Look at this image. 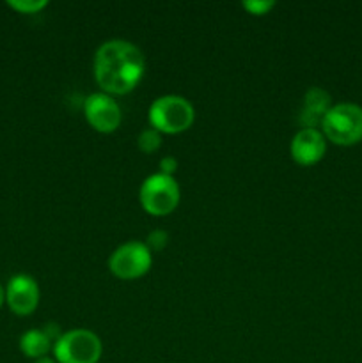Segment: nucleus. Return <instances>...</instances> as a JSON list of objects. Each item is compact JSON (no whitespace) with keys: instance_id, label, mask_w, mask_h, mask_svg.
Segmentation results:
<instances>
[{"instance_id":"obj_2","label":"nucleus","mask_w":362,"mask_h":363,"mask_svg":"<svg viewBox=\"0 0 362 363\" xmlns=\"http://www.w3.org/2000/svg\"><path fill=\"white\" fill-rule=\"evenodd\" d=\"M151 128L160 133L177 135L187 131L195 121L194 105L177 94L160 96L151 103L148 112Z\"/></svg>"},{"instance_id":"obj_14","label":"nucleus","mask_w":362,"mask_h":363,"mask_svg":"<svg viewBox=\"0 0 362 363\" xmlns=\"http://www.w3.org/2000/svg\"><path fill=\"white\" fill-rule=\"evenodd\" d=\"M243 9L247 11L248 14H254V16H263V14H268L270 11L275 7V2L273 0H245Z\"/></svg>"},{"instance_id":"obj_3","label":"nucleus","mask_w":362,"mask_h":363,"mask_svg":"<svg viewBox=\"0 0 362 363\" xmlns=\"http://www.w3.org/2000/svg\"><path fill=\"white\" fill-rule=\"evenodd\" d=\"M322 133L329 142L343 147L362 140V106L355 103L332 105L322 123Z\"/></svg>"},{"instance_id":"obj_5","label":"nucleus","mask_w":362,"mask_h":363,"mask_svg":"<svg viewBox=\"0 0 362 363\" xmlns=\"http://www.w3.org/2000/svg\"><path fill=\"white\" fill-rule=\"evenodd\" d=\"M181 190L177 181L165 174H153L142 183L138 201L144 211L153 216H167L177 208Z\"/></svg>"},{"instance_id":"obj_4","label":"nucleus","mask_w":362,"mask_h":363,"mask_svg":"<svg viewBox=\"0 0 362 363\" xmlns=\"http://www.w3.org/2000/svg\"><path fill=\"white\" fill-rule=\"evenodd\" d=\"M53 360L57 363H98L103 346L94 332L75 328L62 333L53 344Z\"/></svg>"},{"instance_id":"obj_10","label":"nucleus","mask_w":362,"mask_h":363,"mask_svg":"<svg viewBox=\"0 0 362 363\" xmlns=\"http://www.w3.org/2000/svg\"><path fill=\"white\" fill-rule=\"evenodd\" d=\"M332 108V98L329 92L322 87H311L304 94V101H302L300 116H298V123L302 128H322L323 119Z\"/></svg>"},{"instance_id":"obj_18","label":"nucleus","mask_w":362,"mask_h":363,"mask_svg":"<svg viewBox=\"0 0 362 363\" xmlns=\"http://www.w3.org/2000/svg\"><path fill=\"white\" fill-rule=\"evenodd\" d=\"M34 363H57L53 358L50 357H45V358H39V360H34Z\"/></svg>"},{"instance_id":"obj_15","label":"nucleus","mask_w":362,"mask_h":363,"mask_svg":"<svg viewBox=\"0 0 362 363\" xmlns=\"http://www.w3.org/2000/svg\"><path fill=\"white\" fill-rule=\"evenodd\" d=\"M167 243H169V234L162 229L153 230V233H149L148 238H146V247L151 252L163 250V248L167 247Z\"/></svg>"},{"instance_id":"obj_11","label":"nucleus","mask_w":362,"mask_h":363,"mask_svg":"<svg viewBox=\"0 0 362 363\" xmlns=\"http://www.w3.org/2000/svg\"><path fill=\"white\" fill-rule=\"evenodd\" d=\"M55 340L46 333V330H28L20 337V351L27 358L39 360V358L48 357L50 351L53 350Z\"/></svg>"},{"instance_id":"obj_9","label":"nucleus","mask_w":362,"mask_h":363,"mask_svg":"<svg viewBox=\"0 0 362 363\" xmlns=\"http://www.w3.org/2000/svg\"><path fill=\"white\" fill-rule=\"evenodd\" d=\"M327 152V138L322 130L302 128L290 144V155L295 163L302 167H311L322 162Z\"/></svg>"},{"instance_id":"obj_17","label":"nucleus","mask_w":362,"mask_h":363,"mask_svg":"<svg viewBox=\"0 0 362 363\" xmlns=\"http://www.w3.org/2000/svg\"><path fill=\"white\" fill-rule=\"evenodd\" d=\"M4 303H6V289H4L2 284H0V308H2Z\"/></svg>"},{"instance_id":"obj_16","label":"nucleus","mask_w":362,"mask_h":363,"mask_svg":"<svg viewBox=\"0 0 362 363\" xmlns=\"http://www.w3.org/2000/svg\"><path fill=\"white\" fill-rule=\"evenodd\" d=\"M177 165H180V163H177V160L174 158V156H163L158 163L160 174H165V176L174 177V172L177 170Z\"/></svg>"},{"instance_id":"obj_6","label":"nucleus","mask_w":362,"mask_h":363,"mask_svg":"<svg viewBox=\"0 0 362 363\" xmlns=\"http://www.w3.org/2000/svg\"><path fill=\"white\" fill-rule=\"evenodd\" d=\"M153 252L146 243L128 241L121 245L109 257V269L114 277L121 280H135L144 277L151 269Z\"/></svg>"},{"instance_id":"obj_8","label":"nucleus","mask_w":362,"mask_h":363,"mask_svg":"<svg viewBox=\"0 0 362 363\" xmlns=\"http://www.w3.org/2000/svg\"><path fill=\"white\" fill-rule=\"evenodd\" d=\"M39 286L31 275H14L6 286V303L16 315H31L39 305Z\"/></svg>"},{"instance_id":"obj_13","label":"nucleus","mask_w":362,"mask_h":363,"mask_svg":"<svg viewBox=\"0 0 362 363\" xmlns=\"http://www.w3.org/2000/svg\"><path fill=\"white\" fill-rule=\"evenodd\" d=\"M7 6L20 14H35L41 13L48 6V2L46 0H9Z\"/></svg>"},{"instance_id":"obj_7","label":"nucleus","mask_w":362,"mask_h":363,"mask_svg":"<svg viewBox=\"0 0 362 363\" xmlns=\"http://www.w3.org/2000/svg\"><path fill=\"white\" fill-rule=\"evenodd\" d=\"M84 113L89 126L99 133H112L123 121V113L117 101L105 92L89 94L84 101Z\"/></svg>"},{"instance_id":"obj_12","label":"nucleus","mask_w":362,"mask_h":363,"mask_svg":"<svg viewBox=\"0 0 362 363\" xmlns=\"http://www.w3.org/2000/svg\"><path fill=\"white\" fill-rule=\"evenodd\" d=\"M160 145H162V133L151 126L142 130L141 135L137 137V147L141 149L144 155H153V152L158 151Z\"/></svg>"},{"instance_id":"obj_1","label":"nucleus","mask_w":362,"mask_h":363,"mask_svg":"<svg viewBox=\"0 0 362 363\" xmlns=\"http://www.w3.org/2000/svg\"><path fill=\"white\" fill-rule=\"evenodd\" d=\"M144 69L142 52L124 39L102 43L94 53V78L105 94L123 96L131 92L144 77Z\"/></svg>"}]
</instances>
